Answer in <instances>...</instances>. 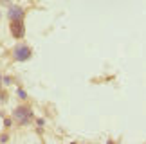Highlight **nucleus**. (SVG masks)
<instances>
[{"mask_svg":"<svg viewBox=\"0 0 146 144\" xmlns=\"http://www.w3.org/2000/svg\"><path fill=\"white\" fill-rule=\"evenodd\" d=\"M13 117L18 124H29L33 119V110L27 106V104H20L13 110Z\"/></svg>","mask_w":146,"mask_h":144,"instance_id":"f257e3e1","label":"nucleus"},{"mask_svg":"<svg viewBox=\"0 0 146 144\" xmlns=\"http://www.w3.org/2000/svg\"><path fill=\"white\" fill-rule=\"evenodd\" d=\"M11 34L15 38H24L25 36V27H24V20H18V22H11Z\"/></svg>","mask_w":146,"mask_h":144,"instance_id":"7ed1b4c3","label":"nucleus"},{"mask_svg":"<svg viewBox=\"0 0 146 144\" xmlns=\"http://www.w3.org/2000/svg\"><path fill=\"white\" fill-rule=\"evenodd\" d=\"M13 56H15L16 61H27V59L33 56V51H31L29 45H25V43H18V45L15 47V51H13Z\"/></svg>","mask_w":146,"mask_h":144,"instance_id":"f03ea898","label":"nucleus"},{"mask_svg":"<svg viewBox=\"0 0 146 144\" xmlns=\"http://www.w3.org/2000/svg\"><path fill=\"white\" fill-rule=\"evenodd\" d=\"M0 83H2V74H0Z\"/></svg>","mask_w":146,"mask_h":144,"instance_id":"423d86ee","label":"nucleus"},{"mask_svg":"<svg viewBox=\"0 0 146 144\" xmlns=\"http://www.w3.org/2000/svg\"><path fill=\"white\" fill-rule=\"evenodd\" d=\"M9 20L11 22L24 20V9H22L20 5H11L9 7Z\"/></svg>","mask_w":146,"mask_h":144,"instance_id":"20e7f679","label":"nucleus"},{"mask_svg":"<svg viewBox=\"0 0 146 144\" xmlns=\"http://www.w3.org/2000/svg\"><path fill=\"white\" fill-rule=\"evenodd\" d=\"M18 97H20V99H25V97H27V94H25L24 90H18Z\"/></svg>","mask_w":146,"mask_h":144,"instance_id":"39448f33","label":"nucleus"}]
</instances>
